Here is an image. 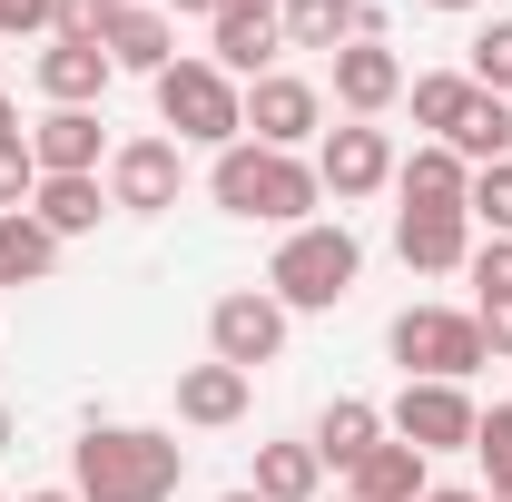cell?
Listing matches in <instances>:
<instances>
[{
  "instance_id": "6da1fadb",
  "label": "cell",
  "mask_w": 512,
  "mask_h": 502,
  "mask_svg": "<svg viewBox=\"0 0 512 502\" xmlns=\"http://www.w3.org/2000/svg\"><path fill=\"white\" fill-rule=\"evenodd\" d=\"M188 443L158 424H89L69 443V493L79 502H178Z\"/></svg>"
},
{
  "instance_id": "7a4b0ae2",
  "label": "cell",
  "mask_w": 512,
  "mask_h": 502,
  "mask_svg": "<svg viewBox=\"0 0 512 502\" xmlns=\"http://www.w3.org/2000/svg\"><path fill=\"white\" fill-rule=\"evenodd\" d=\"M207 197H217L227 217H256V227H306V217L325 207L316 158H286V148H256V138L217 148V168H207Z\"/></svg>"
},
{
  "instance_id": "3957f363",
  "label": "cell",
  "mask_w": 512,
  "mask_h": 502,
  "mask_svg": "<svg viewBox=\"0 0 512 502\" xmlns=\"http://www.w3.org/2000/svg\"><path fill=\"white\" fill-rule=\"evenodd\" d=\"M355 276H365V247L345 237V217H306V227H286V247L266 266V296L286 315H325L355 296Z\"/></svg>"
},
{
  "instance_id": "277c9868",
  "label": "cell",
  "mask_w": 512,
  "mask_h": 502,
  "mask_svg": "<svg viewBox=\"0 0 512 502\" xmlns=\"http://www.w3.org/2000/svg\"><path fill=\"white\" fill-rule=\"evenodd\" d=\"M148 89H158V119L178 128V148H237L247 138V89L217 60H168Z\"/></svg>"
},
{
  "instance_id": "5b68a950",
  "label": "cell",
  "mask_w": 512,
  "mask_h": 502,
  "mask_svg": "<svg viewBox=\"0 0 512 502\" xmlns=\"http://www.w3.org/2000/svg\"><path fill=\"white\" fill-rule=\"evenodd\" d=\"M384 345H394V365L424 384H463L483 375L493 355H483V325H473V306H404L394 325H384Z\"/></svg>"
},
{
  "instance_id": "8992f818",
  "label": "cell",
  "mask_w": 512,
  "mask_h": 502,
  "mask_svg": "<svg viewBox=\"0 0 512 502\" xmlns=\"http://www.w3.org/2000/svg\"><path fill=\"white\" fill-rule=\"evenodd\" d=\"M384 434L414 443L424 463H434V453H473V434H483V404H473L463 384H424V375H404V394L384 404Z\"/></svg>"
},
{
  "instance_id": "52a82bcc",
  "label": "cell",
  "mask_w": 512,
  "mask_h": 502,
  "mask_svg": "<svg viewBox=\"0 0 512 502\" xmlns=\"http://www.w3.org/2000/svg\"><path fill=\"white\" fill-rule=\"evenodd\" d=\"M207 355L237 365V375L276 365V355H286V306H276L266 286H227V296L207 306Z\"/></svg>"
},
{
  "instance_id": "ba28073f",
  "label": "cell",
  "mask_w": 512,
  "mask_h": 502,
  "mask_svg": "<svg viewBox=\"0 0 512 502\" xmlns=\"http://www.w3.org/2000/svg\"><path fill=\"white\" fill-rule=\"evenodd\" d=\"M247 138H256V148L306 158V138H325V89H316V79H296V69L247 79Z\"/></svg>"
},
{
  "instance_id": "9c48e42d",
  "label": "cell",
  "mask_w": 512,
  "mask_h": 502,
  "mask_svg": "<svg viewBox=\"0 0 512 502\" xmlns=\"http://www.w3.org/2000/svg\"><path fill=\"white\" fill-rule=\"evenodd\" d=\"M178 188H188V148L178 138H128V148H109V207L119 217H168Z\"/></svg>"
},
{
  "instance_id": "30bf717a",
  "label": "cell",
  "mask_w": 512,
  "mask_h": 502,
  "mask_svg": "<svg viewBox=\"0 0 512 502\" xmlns=\"http://www.w3.org/2000/svg\"><path fill=\"white\" fill-rule=\"evenodd\" d=\"M316 188L335 197V207H355V197L394 188V138H384L375 119H345L316 138Z\"/></svg>"
},
{
  "instance_id": "8fae6325",
  "label": "cell",
  "mask_w": 512,
  "mask_h": 502,
  "mask_svg": "<svg viewBox=\"0 0 512 502\" xmlns=\"http://www.w3.org/2000/svg\"><path fill=\"white\" fill-rule=\"evenodd\" d=\"M30 79H40V99H50V109H99L119 69H109L99 40H50V50L30 60Z\"/></svg>"
},
{
  "instance_id": "7c38bea8",
  "label": "cell",
  "mask_w": 512,
  "mask_h": 502,
  "mask_svg": "<svg viewBox=\"0 0 512 502\" xmlns=\"http://www.w3.org/2000/svg\"><path fill=\"white\" fill-rule=\"evenodd\" d=\"M394 99H404V60H394L384 40H345V50H335V109H345V119H384Z\"/></svg>"
},
{
  "instance_id": "4fadbf2b",
  "label": "cell",
  "mask_w": 512,
  "mask_h": 502,
  "mask_svg": "<svg viewBox=\"0 0 512 502\" xmlns=\"http://www.w3.org/2000/svg\"><path fill=\"white\" fill-rule=\"evenodd\" d=\"M394 197H404V217H463V197H473V168L453 158V148H414V158H394Z\"/></svg>"
},
{
  "instance_id": "5bb4252c",
  "label": "cell",
  "mask_w": 512,
  "mask_h": 502,
  "mask_svg": "<svg viewBox=\"0 0 512 502\" xmlns=\"http://www.w3.org/2000/svg\"><path fill=\"white\" fill-rule=\"evenodd\" d=\"M99 109H40L30 119V158H40V178H99Z\"/></svg>"
},
{
  "instance_id": "9a60e30c",
  "label": "cell",
  "mask_w": 512,
  "mask_h": 502,
  "mask_svg": "<svg viewBox=\"0 0 512 502\" xmlns=\"http://www.w3.org/2000/svg\"><path fill=\"white\" fill-rule=\"evenodd\" d=\"M109 69H138V79H158V69L178 60V20L158 10V0H119V20H109Z\"/></svg>"
},
{
  "instance_id": "2e32d148",
  "label": "cell",
  "mask_w": 512,
  "mask_h": 502,
  "mask_svg": "<svg viewBox=\"0 0 512 502\" xmlns=\"http://www.w3.org/2000/svg\"><path fill=\"white\" fill-rule=\"evenodd\" d=\"M276 30H286V50H345V40H375V10L365 0H286L276 10Z\"/></svg>"
},
{
  "instance_id": "e0dca14e",
  "label": "cell",
  "mask_w": 512,
  "mask_h": 502,
  "mask_svg": "<svg viewBox=\"0 0 512 502\" xmlns=\"http://www.w3.org/2000/svg\"><path fill=\"white\" fill-rule=\"evenodd\" d=\"M247 394H256V375H237V365H188L178 375V424H197V434H227L237 414H247Z\"/></svg>"
},
{
  "instance_id": "ac0fdd59",
  "label": "cell",
  "mask_w": 512,
  "mask_h": 502,
  "mask_svg": "<svg viewBox=\"0 0 512 502\" xmlns=\"http://www.w3.org/2000/svg\"><path fill=\"white\" fill-rule=\"evenodd\" d=\"M286 50V30H276V10H217V40H207V60L227 69V79H266Z\"/></svg>"
},
{
  "instance_id": "d6986e66",
  "label": "cell",
  "mask_w": 512,
  "mask_h": 502,
  "mask_svg": "<svg viewBox=\"0 0 512 502\" xmlns=\"http://www.w3.org/2000/svg\"><path fill=\"white\" fill-rule=\"evenodd\" d=\"M394 256L414 276H453V266H473V217H404L394 207Z\"/></svg>"
},
{
  "instance_id": "ffe728a7",
  "label": "cell",
  "mask_w": 512,
  "mask_h": 502,
  "mask_svg": "<svg viewBox=\"0 0 512 502\" xmlns=\"http://www.w3.org/2000/svg\"><path fill=\"white\" fill-rule=\"evenodd\" d=\"M345 493H355V502H424V493H434V463H424L414 443H394V434H384L375 453L345 473Z\"/></svg>"
},
{
  "instance_id": "44dd1931",
  "label": "cell",
  "mask_w": 512,
  "mask_h": 502,
  "mask_svg": "<svg viewBox=\"0 0 512 502\" xmlns=\"http://www.w3.org/2000/svg\"><path fill=\"white\" fill-rule=\"evenodd\" d=\"M375 443H384V404H365V394H335L316 414V463L325 473H355Z\"/></svg>"
},
{
  "instance_id": "7402d4cb",
  "label": "cell",
  "mask_w": 512,
  "mask_h": 502,
  "mask_svg": "<svg viewBox=\"0 0 512 502\" xmlns=\"http://www.w3.org/2000/svg\"><path fill=\"white\" fill-rule=\"evenodd\" d=\"M30 217L69 247V237H89V227L109 217V188H99V178H40V188H30Z\"/></svg>"
},
{
  "instance_id": "603a6c76",
  "label": "cell",
  "mask_w": 512,
  "mask_h": 502,
  "mask_svg": "<svg viewBox=\"0 0 512 502\" xmlns=\"http://www.w3.org/2000/svg\"><path fill=\"white\" fill-rule=\"evenodd\" d=\"M256 502H316L325 493V463H316V443H256Z\"/></svg>"
},
{
  "instance_id": "cb8c5ba5",
  "label": "cell",
  "mask_w": 512,
  "mask_h": 502,
  "mask_svg": "<svg viewBox=\"0 0 512 502\" xmlns=\"http://www.w3.org/2000/svg\"><path fill=\"white\" fill-rule=\"evenodd\" d=\"M50 266H60V237L30 207H10L0 217V286H50Z\"/></svg>"
},
{
  "instance_id": "d4e9b609",
  "label": "cell",
  "mask_w": 512,
  "mask_h": 502,
  "mask_svg": "<svg viewBox=\"0 0 512 502\" xmlns=\"http://www.w3.org/2000/svg\"><path fill=\"white\" fill-rule=\"evenodd\" d=\"M473 89H483L473 69H424V79H414V128L453 138V128H463V109H473Z\"/></svg>"
},
{
  "instance_id": "484cf974",
  "label": "cell",
  "mask_w": 512,
  "mask_h": 502,
  "mask_svg": "<svg viewBox=\"0 0 512 502\" xmlns=\"http://www.w3.org/2000/svg\"><path fill=\"white\" fill-rule=\"evenodd\" d=\"M463 217H473L483 237H512V158H503V168H473V197H463Z\"/></svg>"
},
{
  "instance_id": "4316f807",
  "label": "cell",
  "mask_w": 512,
  "mask_h": 502,
  "mask_svg": "<svg viewBox=\"0 0 512 502\" xmlns=\"http://www.w3.org/2000/svg\"><path fill=\"white\" fill-rule=\"evenodd\" d=\"M473 453H483V493H493V502H512V404H493V414H483Z\"/></svg>"
},
{
  "instance_id": "83f0119b",
  "label": "cell",
  "mask_w": 512,
  "mask_h": 502,
  "mask_svg": "<svg viewBox=\"0 0 512 502\" xmlns=\"http://www.w3.org/2000/svg\"><path fill=\"white\" fill-rule=\"evenodd\" d=\"M473 79H483L493 99H512V20H493V30H473Z\"/></svg>"
},
{
  "instance_id": "f1b7e54d",
  "label": "cell",
  "mask_w": 512,
  "mask_h": 502,
  "mask_svg": "<svg viewBox=\"0 0 512 502\" xmlns=\"http://www.w3.org/2000/svg\"><path fill=\"white\" fill-rule=\"evenodd\" d=\"M119 0H50V40H109Z\"/></svg>"
},
{
  "instance_id": "f546056e",
  "label": "cell",
  "mask_w": 512,
  "mask_h": 502,
  "mask_svg": "<svg viewBox=\"0 0 512 502\" xmlns=\"http://www.w3.org/2000/svg\"><path fill=\"white\" fill-rule=\"evenodd\" d=\"M30 188H40V158H30V138H0V217H10V207H30Z\"/></svg>"
},
{
  "instance_id": "4dcf8cb0",
  "label": "cell",
  "mask_w": 512,
  "mask_h": 502,
  "mask_svg": "<svg viewBox=\"0 0 512 502\" xmlns=\"http://www.w3.org/2000/svg\"><path fill=\"white\" fill-rule=\"evenodd\" d=\"M463 276H473V296H512V237H483Z\"/></svg>"
},
{
  "instance_id": "1f68e13d",
  "label": "cell",
  "mask_w": 512,
  "mask_h": 502,
  "mask_svg": "<svg viewBox=\"0 0 512 502\" xmlns=\"http://www.w3.org/2000/svg\"><path fill=\"white\" fill-rule=\"evenodd\" d=\"M473 325H483V355L512 365V296H473Z\"/></svg>"
},
{
  "instance_id": "d6a6232c",
  "label": "cell",
  "mask_w": 512,
  "mask_h": 502,
  "mask_svg": "<svg viewBox=\"0 0 512 502\" xmlns=\"http://www.w3.org/2000/svg\"><path fill=\"white\" fill-rule=\"evenodd\" d=\"M0 40H50V0H0Z\"/></svg>"
},
{
  "instance_id": "836d02e7",
  "label": "cell",
  "mask_w": 512,
  "mask_h": 502,
  "mask_svg": "<svg viewBox=\"0 0 512 502\" xmlns=\"http://www.w3.org/2000/svg\"><path fill=\"white\" fill-rule=\"evenodd\" d=\"M158 10H168V20H178V10H188V20H217L227 0H158Z\"/></svg>"
},
{
  "instance_id": "e575fe53",
  "label": "cell",
  "mask_w": 512,
  "mask_h": 502,
  "mask_svg": "<svg viewBox=\"0 0 512 502\" xmlns=\"http://www.w3.org/2000/svg\"><path fill=\"white\" fill-rule=\"evenodd\" d=\"M424 502H493V493H473V483H434Z\"/></svg>"
},
{
  "instance_id": "d590c367",
  "label": "cell",
  "mask_w": 512,
  "mask_h": 502,
  "mask_svg": "<svg viewBox=\"0 0 512 502\" xmlns=\"http://www.w3.org/2000/svg\"><path fill=\"white\" fill-rule=\"evenodd\" d=\"M0 138H30V128H20V109H10V89H0Z\"/></svg>"
},
{
  "instance_id": "8d00e7d4",
  "label": "cell",
  "mask_w": 512,
  "mask_h": 502,
  "mask_svg": "<svg viewBox=\"0 0 512 502\" xmlns=\"http://www.w3.org/2000/svg\"><path fill=\"white\" fill-rule=\"evenodd\" d=\"M20 502H79V493H69V483H60V493H20Z\"/></svg>"
},
{
  "instance_id": "74e56055",
  "label": "cell",
  "mask_w": 512,
  "mask_h": 502,
  "mask_svg": "<svg viewBox=\"0 0 512 502\" xmlns=\"http://www.w3.org/2000/svg\"><path fill=\"white\" fill-rule=\"evenodd\" d=\"M227 10H286V0H227Z\"/></svg>"
},
{
  "instance_id": "f35d334b",
  "label": "cell",
  "mask_w": 512,
  "mask_h": 502,
  "mask_svg": "<svg viewBox=\"0 0 512 502\" xmlns=\"http://www.w3.org/2000/svg\"><path fill=\"white\" fill-rule=\"evenodd\" d=\"M0 453H10V404H0Z\"/></svg>"
},
{
  "instance_id": "ab89813d",
  "label": "cell",
  "mask_w": 512,
  "mask_h": 502,
  "mask_svg": "<svg viewBox=\"0 0 512 502\" xmlns=\"http://www.w3.org/2000/svg\"><path fill=\"white\" fill-rule=\"evenodd\" d=\"M424 10H473V0H424Z\"/></svg>"
},
{
  "instance_id": "60d3db41",
  "label": "cell",
  "mask_w": 512,
  "mask_h": 502,
  "mask_svg": "<svg viewBox=\"0 0 512 502\" xmlns=\"http://www.w3.org/2000/svg\"><path fill=\"white\" fill-rule=\"evenodd\" d=\"M217 502H256V493H247V483H237V493H217Z\"/></svg>"
},
{
  "instance_id": "b9f144b4",
  "label": "cell",
  "mask_w": 512,
  "mask_h": 502,
  "mask_svg": "<svg viewBox=\"0 0 512 502\" xmlns=\"http://www.w3.org/2000/svg\"><path fill=\"white\" fill-rule=\"evenodd\" d=\"M0 502H10V493H0Z\"/></svg>"
}]
</instances>
